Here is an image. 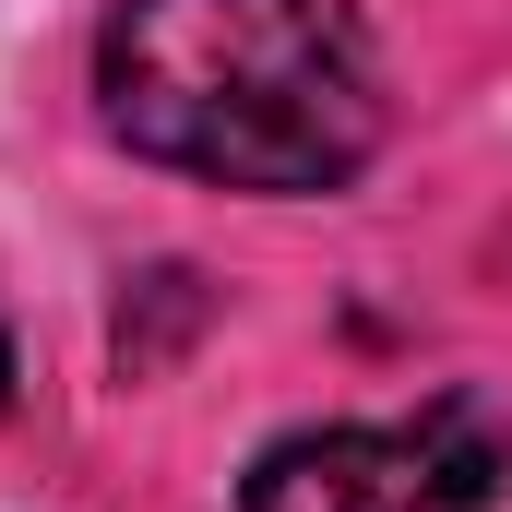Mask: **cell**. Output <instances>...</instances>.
<instances>
[{
	"mask_svg": "<svg viewBox=\"0 0 512 512\" xmlns=\"http://www.w3.org/2000/svg\"><path fill=\"white\" fill-rule=\"evenodd\" d=\"M108 131L215 191H334L382 143L358 0H120L96 36Z\"/></svg>",
	"mask_w": 512,
	"mask_h": 512,
	"instance_id": "obj_1",
	"label": "cell"
},
{
	"mask_svg": "<svg viewBox=\"0 0 512 512\" xmlns=\"http://www.w3.org/2000/svg\"><path fill=\"white\" fill-rule=\"evenodd\" d=\"M501 429L477 405H429L393 429H298L251 465V512H489Z\"/></svg>",
	"mask_w": 512,
	"mask_h": 512,
	"instance_id": "obj_2",
	"label": "cell"
},
{
	"mask_svg": "<svg viewBox=\"0 0 512 512\" xmlns=\"http://www.w3.org/2000/svg\"><path fill=\"white\" fill-rule=\"evenodd\" d=\"M0 393H12V334H0Z\"/></svg>",
	"mask_w": 512,
	"mask_h": 512,
	"instance_id": "obj_3",
	"label": "cell"
}]
</instances>
